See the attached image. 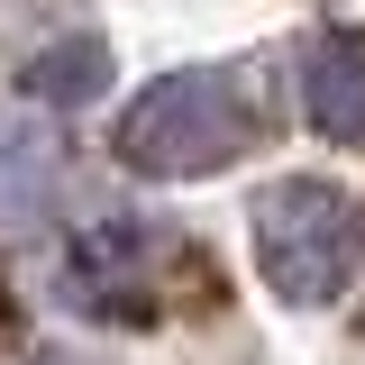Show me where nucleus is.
I'll return each instance as SVG.
<instances>
[{"label": "nucleus", "instance_id": "1", "mask_svg": "<svg viewBox=\"0 0 365 365\" xmlns=\"http://www.w3.org/2000/svg\"><path fill=\"white\" fill-rule=\"evenodd\" d=\"M256 137V101L237 91L228 64H182V73H155L119 110V165L146 182H192V174H220L247 155Z\"/></svg>", "mask_w": 365, "mask_h": 365}, {"label": "nucleus", "instance_id": "4", "mask_svg": "<svg viewBox=\"0 0 365 365\" xmlns=\"http://www.w3.org/2000/svg\"><path fill=\"white\" fill-rule=\"evenodd\" d=\"M101 83H110V46L101 37H64V46H46L28 64V101H55V110L101 101Z\"/></svg>", "mask_w": 365, "mask_h": 365}, {"label": "nucleus", "instance_id": "2", "mask_svg": "<svg viewBox=\"0 0 365 365\" xmlns=\"http://www.w3.org/2000/svg\"><path fill=\"white\" fill-rule=\"evenodd\" d=\"M247 237H256L265 292L292 302V311H329L365 274V220H356V201H347L338 182H319V174L265 182L256 210H247Z\"/></svg>", "mask_w": 365, "mask_h": 365}, {"label": "nucleus", "instance_id": "3", "mask_svg": "<svg viewBox=\"0 0 365 365\" xmlns=\"http://www.w3.org/2000/svg\"><path fill=\"white\" fill-rule=\"evenodd\" d=\"M302 119L329 146H365V28H319L302 46Z\"/></svg>", "mask_w": 365, "mask_h": 365}]
</instances>
